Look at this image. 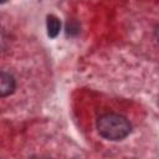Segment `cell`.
Returning <instances> with one entry per match:
<instances>
[{
	"label": "cell",
	"instance_id": "obj_1",
	"mask_svg": "<svg viewBox=\"0 0 159 159\" xmlns=\"http://www.w3.org/2000/svg\"><path fill=\"white\" fill-rule=\"evenodd\" d=\"M97 130L99 135L108 140H122L132 130L129 120L117 113H106L97 119Z\"/></svg>",
	"mask_w": 159,
	"mask_h": 159
},
{
	"label": "cell",
	"instance_id": "obj_2",
	"mask_svg": "<svg viewBox=\"0 0 159 159\" xmlns=\"http://www.w3.org/2000/svg\"><path fill=\"white\" fill-rule=\"evenodd\" d=\"M16 87V82L12 75L5 71H0V98L10 96Z\"/></svg>",
	"mask_w": 159,
	"mask_h": 159
},
{
	"label": "cell",
	"instance_id": "obj_3",
	"mask_svg": "<svg viewBox=\"0 0 159 159\" xmlns=\"http://www.w3.org/2000/svg\"><path fill=\"white\" fill-rule=\"evenodd\" d=\"M46 25H47V35L50 37H56L58 35V32H60V29H61L60 20L55 15H48Z\"/></svg>",
	"mask_w": 159,
	"mask_h": 159
},
{
	"label": "cell",
	"instance_id": "obj_4",
	"mask_svg": "<svg viewBox=\"0 0 159 159\" xmlns=\"http://www.w3.org/2000/svg\"><path fill=\"white\" fill-rule=\"evenodd\" d=\"M7 0H0V4H4V2H6Z\"/></svg>",
	"mask_w": 159,
	"mask_h": 159
}]
</instances>
